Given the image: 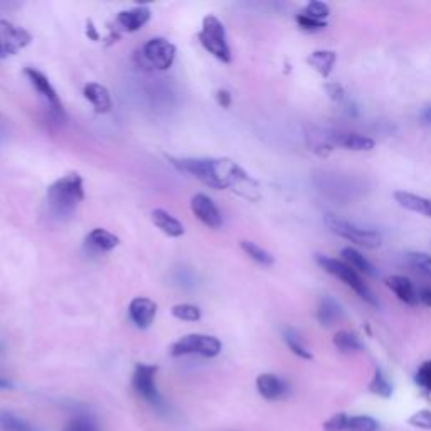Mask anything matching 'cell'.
I'll list each match as a JSON object with an SVG mask.
<instances>
[{"label": "cell", "instance_id": "1f68e13d", "mask_svg": "<svg viewBox=\"0 0 431 431\" xmlns=\"http://www.w3.org/2000/svg\"><path fill=\"white\" fill-rule=\"evenodd\" d=\"M410 263L411 266L416 268L419 273L426 275V277L431 278V256L426 253H411L410 256Z\"/></svg>", "mask_w": 431, "mask_h": 431}, {"label": "cell", "instance_id": "f1b7e54d", "mask_svg": "<svg viewBox=\"0 0 431 431\" xmlns=\"http://www.w3.org/2000/svg\"><path fill=\"white\" fill-rule=\"evenodd\" d=\"M378 430V421L374 418L359 414V416H351L347 421L345 431H376Z\"/></svg>", "mask_w": 431, "mask_h": 431}, {"label": "cell", "instance_id": "3957f363", "mask_svg": "<svg viewBox=\"0 0 431 431\" xmlns=\"http://www.w3.org/2000/svg\"><path fill=\"white\" fill-rule=\"evenodd\" d=\"M317 262H318V265L324 268L329 275L339 278L340 282H344L345 285L349 286V288L354 290V292L359 295L363 300H366L367 304L378 306V298H376L374 293L369 290V286L363 282V278L359 277V273H357L356 270H352L347 263H344L342 259L329 258V256H322V255L317 256Z\"/></svg>", "mask_w": 431, "mask_h": 431}, {"label": "cell", "instance_id": "52a82bcc", "mask_svg": "<svg viewBox=\"0 0 431 431\" xmlns=\"http://www.w3.org/2000/svg\"><path fill=\"white\" fill-rule=\"evenodd\" d=\"M142 56L149 66L161 69V71H167L169 68H172L174 59H176V46L164 37L150 39L142 48Z\"/></svg>", "mask_w": 431, "mask_h": 431}, {"label": "cell", "instance_id": "8992f818", "mask_svg": "<svg viewBox=\"0 0 431 431\" xmlns=\"http://www.w3.org/2000/svg\"><path fill=\"white\" fill-rule=\"evenodd\" d=\"M223 349L219 339L212 336H203V333H190L182 337L170 347V354L174 357L199 354L203 357H216Z\"/></svg>", "mask_w": 431, "mask_h": 431}, {"label": "cell", "instance_id": "ffe728a7", "mask_svg": "<svg viewBox=\"0 0 431 431\" xmlns=\"http://www.w3.org/2000/svg\"><path fill=\"white\" fill-rule=\"evenodd\" d=\"M342 262L347 263L357 273H363L366 277H376V273H378L374 265L363 253L354 250V248H345V250H342Z\"/></svg>", "mask_w": 431, "mask_h": 431}, {"label": "cell", "instance_id": "9c48e42d", "mask_svg": "<svg viewBox=\"0 0 431 431\" xmlns=\"http://www.w3.org/2000/svg\"><path fill=\"white\" fill-rule=\"evenodd\" d=\"M30 41L33 36L26 29L9 21H0V57L12 56L24 49Z\"/></svg>", "mask_w": 431, "mask_h": 431}, {"label": "cell", "instance_id": "b9f144b4", "mask_svg": "<svg viewBox=\"0 0 431 431\" xmlns=\"http://www.w3.org/2000/svg\"><path fill=\"white\" fill-rule=\"evenodd\" d=\"M12 383H10V380H7L6 378H2V376H0V389H12Z\"/></svg>", "mask_w": 431, "mask_h": 431}, {"label": "cell", "instance_id": "83f0119b", "mask_svg": "<svg viewBox=\"0 0 431 431\" xmlns=\"http://www.w3.org/2000/svg\"><path fill=\"white\" fill-rule=\"evenodd\" d=\"M0 428L3 431H34L24 419L15 416L10 411H0Z\"/></svg>", "mask_w": 431, "mask_h": 431}, {"label": "cell", "instance_id": "836d02e7", "mask_svg": "<svg viewBox=\"0 0 431 431\" xmlns=\"http://www.w3.org/2000/svg\"><path fill=\"white\" fill-rule=\"evenodd\" d=\"M349 416L345 413H337L330 416L327 421L324 423V431H345L347 428Z\"/></svg>", "mask_w": 431, "mask_h": 431}, {"label": "cell", "instance_id": "30bf717a", "mask_svg": "<svg viewBox=\"0 0 431 431\" xmlns=\"http://www.w3.org/2000/svg\"><path fill=\"white\" fill-rule=\"evenodd\" d=\"M190 209H192L197 219L208 228L217 229L223 226V216H221L219 209L212 203L211 197H208L205 194H196L190 199Z\"/></svg>", "mask_w": 431, "mask_h": 431}, {"label": "cell", "instance_id": "74e56055", "mask_svg": "<svg viewBox=\"0 0 431 431\" xmlns=\"http://www.w3.org/2000/svg\"><path fill=\"white\" fill-rule=\"evenodd\" d=\"M66 431H95V430H93V426L89 425L86 419H76V421H73L71 425L68 426Z\"/></svg>", "mask_w": 431, "mask_h": 431}, {"label": "cell", "instance_id": "f35d334b", "mask_svg": "<svg viewBox=\"0 0 431 431\" xmlns=\"http://www.w3.org/2000/svg\"><path fill=\"white\" fill-rule=\"evenodd\" d=\"M418 300L426 306H431V286H423L418 290Z\"/></svg>", "mask_w": 431, "mask_h": 431}, {"label": "cell", "instance_id": "277c9868", "mask_svg": "<svg viewBox=\"0 0 431 431\" xmlns=\"http://www.w3.org/2000/svg\"><path fill=\"white\" fill-rule=\"evenodd\" d=\"M199 42L209 54L223 63H231V49H229L226 29L224 24L216 17V15H208L204 17L203 27H201Z\"/></svg>", "mask_w": 431, "mask_h": 431}, {"label": "cell", "instance_id": "5bb4252c", "mask_svg": "<svg viewBox=\"0 0 431 431\" xmlns=\"http://www.w3.org/2000/svg\"><path fill=\"white\" fill-rule=\"evenodd\" d=\"M150 15H152V12H150L149 7L138 6L134 7V9L122 10L116 15V22L127 33H137L138 29H142L150 21Z\"/></svg>", "mask_w": 431, "mask_h": 431}, {"label": "cell", "instance_id": "4316f807", "mask_svg": "<svg viewBox=\"0 0 431 431\" xmlns=\"http://www.w3.org/2000/svg\"><path fill=\"white\" fill-rule=\"evenodd\" d=\"M369 391H371L372 394L380 396V398H389V396L393 394V386H391V383L387 380L386 376L383 374L380 369H376L374 371V376H372L371 383H369Z\"/></svg>", "mask_w": 431, "mask_h": 431}, {"label": "cell", "instance_id": "e0dca14e", "mask_svg": "<svg viewBox=\"0 0 431 431\" xmlns=\"http://www.w3.org/2000/svg\"><path fill=\"white\" fill-rule=\"evenodd\" d=\"M394 199L401 208L407 209L411 212H416V214H423L431 219V199L426 197L416 196V194L405 192V190H399L394 194Z\"/></svg>", "mask_w": 431, "mask_h": 431}, {"label": "cell", "instance_id": "ab89813d", "mask_svg": "<svg viewBox=\"0 0 431 431\" xmlns=\"http://www.w3.org/2000/svg\"><path fill=\"white\" fill-rule=\"evenodd\" d=\"M216 98H217V103H219L223 108H228L229 104H231V95H229L226 89H219Z\"/></svg>", "mask_w": 431, "mask_h": 431}, {"label": "cell", "instance_id": "d4e9b609", "mask_svg": "<svg viewBox=\"0 0 431 431\" xmlns=\"http://www.w3.org/2000/svg\"><path fill=\"white\" fill-rule=\"evenodd\" d=\"M283 339H285L286 345H288L290 351H292L295 356L302 357V359H305V360L312 359V354H310V351L305 347V344L302 342L298 332H295L293 329H286L285 332H283Z\"/></svg>", "mask_w": 431, "mask_h": 431}, {"label": "cell", "instance_id": "4dcf8cb0", "mask_svg": "<svg viewBox=\"0 0 431 431\" xmlns=\"http://www.w3.org/2000/svg\"><path fill=\"white\" fill-rule=\"evenodd\" d=\"M302 14L306 15V17H310V19H315V21L324 22V19L329 17L330 7L325 2H317L315 0V2H310L309 6L305 7L304 12Z\"/></svg>", "mask_w": 431, "mask_h": 431}, {"label": "cell", "instance_id": "7402d4cb", "mask_svg": "<svg viewBox=\"0 0 431 431\" xmlns=\"http://www.w3.org/2000/svg\"><path fill=\"white\" fill-rule=\"evenodd\" d=\"M336 61H337V54L333 51H315L310 54L306 63L312 66L318 75L327 77L330 73H332Z\"/></svg>", "mask_w": 431, "mask_h": 431}, {"label": "cell", "instance_id": "d590c367", "mask_svg": "<svg viewBox=\"0 0 431 431\" xmlns=\"http://www.w3.org/2000/svg\"><path fill=\"white\" fill-rule=\"evenodd\" d=\"M297 22H298V26L302 27V29L304 30H322L325 27V22H320V21H315V19H310V17H306V15H304V14H300V15H297Z\"/></svg>", "mask_w": 431, "mask_h": 431}, {"label": "cell", "instance_id": "d6986e66", "mask_svg": "<svg viewBox=\"0 0 431 431\" xmlns=\"http://www.w3.org/2000/svg\"><path fill=\"white\" fill-rule=\"evenodd\" d=\"M152 221L155 226L161 229L164 235L170 236V238H178V236L184 235L185 231L184 224L178 219H176L172 214L164 211V209H155L152 212Z\"/></svg>", "mask_w": 431, "mask_h": 431}, {"label": "cell", "instance_id": "5b68a950", "mask_svg": "<svg viewBox=\"0 0 431 431\" xmlns=\"http://www.w3.org/2000/svg\"><path fill=\"white\" fill-rule=\"evenodd\" d=\"M325 226H327L333 235L340 236V238L357 244V246L367 248V250L379 248L380 243H383V238H380V235L378 231L356 226V224L349 223V221L342 219V217H337L333 214L325 216Z\"/></svg>", "mask_w": 431, "mask_h": 431}, {"label": "cell", "instance_id": "6da1fadb", "mask_svg": "<svg viewBox=\"0 0 431 431\" xmlns=\"http://www.w3.org/2000/svg\"><path fill=\"white\" fill-rule=\"evenodd\" d=\"M169 161L182 172L197 177L214 189H232L248 199L259 197L258 184L236 162L228 158H174Z\"/></svg>", "mask_w": 431, "mask_h": 431}, {"label": "cell", "instance_id": "f546056e", "mask_svg": "<svg viewBox=\"0 0 431 431\" xmlns=\"http://www.w3.org/2000/svg\"><path fill=\"white\" fill-rule=\"evenodd\" d=\"M172 315L184 322H197L201 318L199 306L190 304H178L172 306Z\"/></svg>", "mask_w": 431, "mask_h": 431}, {"label": "cell", "instance_id": "ac0fdd59", "mask_svg": "<svg viewBox=\"0 0 431 431\" xmlns=\"http://www.w3.org/2000/svg\"><path fill=\"white\" fill-rule=\"evenodd\" d=\"M120 239L115 235H111L110 231L102 228L93 229L91 232L86 236V246L89 250L98 251V253H104V251H111L118 246Z\"/></svg>", "mask_w": 431, "mask_h": 431}, {"label": "cell", "instance_id": "2e32d148", "mask_svg": "<svg viewBox=\"0 0 431 431\" xmlns=\"http://www.w3.org/2000/svg\"><path fill=\"white\" fill-rule=\"evenodd\" d=\"M84 98L95 107L96 113H108L113 107L110 91L98 83H89L84 86Z\"/></svg>", "mask_w": 431, "mask_h": 431}, {"label": "cell", "instance_id": "7a4b0ae2", "mask_svg": "<svg viewBox=\"0 0 431 431\" xmlns=\"http://www.w3.org/2000/svg\"><path fill=\"white\" fill-rule=\"evenodd\" d=\"M83 199V178L80 174H68V176L57 178L48 189L49 211L59 219L75 214L77 205Z\"/></svg>", "mask_w": 431, "mask_h": 431}, {"label": "cell", "instance_id": "4fadbf2b", "mask_svg": "<svg viewBox=\"0 0 431 431\" xmlns=\"http://www.w3.org/2000/svg\"><path fill=\"white\" fill-rule=\"evenodd\" d=\"M256 389L266 399V401H278L283 399L288 393V386L283 379L275 374H262L256 379Z\"/></svg>", "mask_w": 431, "mask_h": 431}, {"label": "cell", "instance_id": "484cf974", "mask_svg": "<svg viewBox=\"0 0 431 431\" xmlns=\"http://www.w3.org/2000/svg\"><path fill=\"white\" fill-rule=\"evenodd\" d=\"M241 250L248 256H250L251 259H255L256 263H259V265H263V266L273 265V262H275L273 256H271L266 250H263L262 246H258V244L253 243V241H241Z\"/></svg>", "mask_w": 431, "mask_h": 431}, {"label": "cell", "instance_id": "8d00e7d4", "mask_svg": "<svg viewBox=\"0 0 431 431\" xmlns=\"http://www.w3.org/2000/svg\"><path fill=\"white\" fill-rule=\"evenodd\" d=\"M325 91H327L329 98L332 100V102L340 103L345 98L344 88L340 86L339 83H327V84H325Z\"/></svg>", "mask_w": 431, "mask_h": 431}, {"label": "cell", "instance_id": "60d3db41", "mask_svg": "<svg viewBox=\"0 0 431 431\" xmlns=\"http://www.w3.org/2000/svg\"><path fill=\"white\" fill-rule=\"evenodd\" d=\"M421 120H423V123H425V125H431V107L425 108V110H423Z\"/></svg>", "mask_w": 431, "mask_h": 431}, {"label": "cell", "instance_id": "8fae6325", "mask_svg": "<svg viewBox=\"0 0 431 431\" xmlns=\"http://www.w3.org/2000/svg\"><path fill=\"white\" fill-rule=\"evenodd\" d=\"M24 75L29 77L30 84L37 89L39 95L44 98V102L48 103V107L51 108L54 113H57V115L63 113V104H61V100H59V96H57L56 89H54L53 84L49 83L48 76L42 75L41 71H37V69H34V68H26Z\"/></svg>", "mask_w": 431, "mask_h": 431}, {"label": "cell", "instance_id": "7c38bea8", "mask_svg": "<svg viewBox=\"0 0 431 431\" xmlns=\"http://www.w3.org/2000/svg\"><path fill=\"white\" fill-rule=\"evenodd\" d=\"M128 313H130L131 322L138 329H149L152 325L155 315H157V305L150 298L137 297L130 302Z\"/></svg>", "mask_w": 431, "mask_h": 431}, {"label": "cell", "instance_id": "ba28073f", "mask_svg": "<svg viewBox=\"0 0 431 431\" xmlns=\"http://www.w3.org/2000/svg\"><path fill=\"white\" fill-rule=\"evenodd\" d=\"M155 376H157V366H150V364H138L135 367L134 379V389L137 391L138 396H142L145 401L155 407H162V398L158 394L157 386H155Z\"/></svg>", "mask_w": 431, "mask_h": 431}, {"label": "cell", "instance_id": "9a60e30c", "mask_svg": "<svg viewBox=\"0 0 431 431\" xmlns=\"http://www.w3.org/2000/svg\"><path fill=\"white\" fill-rule=\"evenodd\" d=\"M386 285H387V288L393 290L396 297H398L403 304H406L410 306H416L419 304L418 290L414 288V285L411 283L410 278L394 275V277H389L386 279Z\"/></svg>", "mask_w": 431, "mask_h": 431}, {"label": "cell", "instance_id": "603a6c76", "mask_svg": "<svg viewBox=\"0 0 431 431\" xmlns=\"http://www.w3.org/2000/svg\"><path fill=\"white\" fill-rule=\"evenodd\" d=\"M340 317H342V309H340V305L330 297L322 298L317 310L318 322H320L322 325H332L336 324Z\"/></svg>", "mask_w": 431, "mask_h": 431}, {"label": "cell", "instance_id": "44dd1931", "mask_svg": "<svg viewBox=\"0 0 431 431\" xmlns=\"http://www.w3.org/2000/svg\"><path fill=\"white\" fill-rule=\"evenodd\" d=\"M337 145L344 147L347 150H354V152H369L374 149V140L364 137L360 134H339L336 137Z\"/></svg>", "mask_w": 431, "mask_h": 431}, {"label": "cell", "instance_id": "cb8c5ba5", "mask_svg": "<svg viewBox=\"0 0 431 431\" xmlns=\"http://www.w3.org/2000/svg\"><path fill=\"white\" fill-rule=\"evenodd\" d=\"M333 345L344 354H354V352L363 351V342L359 340V337L347 332V330H340L333 336Z\"/></svg>", "mask_w": 431, "mask_h": 431}, {"label": "cell", "instance_id": "7bdbcfd3", "mask_svg": "<svg viewBox=\"0 0 431 431\" xmlns=\"http://www.w3.org/2000/svg\"><path fill=\"white\" fill-rule=\"evenodd\" d=\"M86 34L91 39H95V41H98V34H96V30H95V27L91 26V22H88V29H86Z\"/></svg>", "mask_w": 431, "mask_h": 431}, {"label": "cell", "instance_id": "d6a6232c", "mask_svg": "<svg viewBox=\"0 0 431 431\" xmlns=\"http://www.w3.org/2000/svg\"><path fill=\"white\" fill-rule=\"evenodd\" d=\"M407 423H410L411 426H414V428L431 430V411L428 410L416 411V413L411 414V416L407 418Z\"/></svg>", "mask_w": 431, "mask_h": 431}, {"label": "cell", "instance_id": "e575fe53", "mask_svg": "<svg viewBox=\"0 0 431 431\" xmlns=\"http://www.w3.org/2000/svg\"><path fill=\"white\" fill-rule=\"evenodd\" d=\"M416 383L423 387V389L431 391V360L423 363L421 367L418 369Z\"/></svg>", "mask_w": 431, "mask_h": 431}]
</instances>
